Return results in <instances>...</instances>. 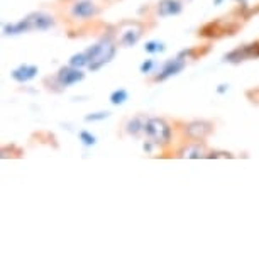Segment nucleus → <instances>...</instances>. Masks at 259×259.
<instances>
[{"mask_svg":"<svg viewBox=\"0 0 259 259\" xmlns=\"http://www.w3.org/2000/svg\"><path fill=\"white\" fill-rule=\"evenodd\" d=\"M97 12V9H95V6L92 2H89V0H83V2H78V4H75L73 6V9H71V14L75 17H78V19H89V17H92L94 14Z\"/></svg>","mask_w":259,"mask_h":259,"instance_id":"1a4fd4ad","label":"nucleus"},{"mask_svg":"<svg viewBox=\"0 0 259 259\" xmlns=\"http://www.w3.org/2000/svg\"><path fill=\"white\" fill-rule=\"evenodd\" d=\"M146 134L156 144H166L171 138V129L164 120L161 119H148L144 125Z\"/></svg>","mask_w":259,"mask_h":259,"instance_id":"7ed1b4c3","label":"nucleus"},{"mask_svg":"<svg viewBox=\"0 0 259 259\" xmlns=\"http://www.w3.org/2000/svg\"><path fill=\"white\" fill-rule=\"evenodd\" d=\"M89 55H87V51H83V53H78V55L75 56H71V60H70V65L71 66H75V68H83V66H89Z\"/></svg>","mask_w":259,"mask_h":259,"instance_id":"ddd939ff","label":"nucleus"},{"mask_svg":"<svg viewBox=\"0 0 259 259\" xmlns=\"http://www.w3.org/2000/svg\"><path fill=\"white\" fill-rule=\"evenodd\" d=\"M239 2H242V4H244V2H246V0H239Z\"/></svg>","mask_w":259,"mask_h":259,"instance_id":"4be33fe9","label":"nucleus"},{"mask_svg":"<svg viewBox=\"0 0 259 259\" xmlns=\"http://www.w3.org/2000/svg\"><path fill=\"white\" fill-rule=\"evenodd\" d=\"M87 55H89V60H90L89 68L92 71H97L114 58L115 46L110 39H104V41H100L99 45L89 48V50H87Z\"/></svg>","mask_w":259,"mask_h":259,"instance_id":"f03ea898","label":"nucleus"},{"mask_svg":"<svg viewBox=\"0 0 259 259\" xmlns=\"http://www.w3.org/2000/svg\"><path fill=\"white\" fill-rule=\"evenodd\" d=\"M110 114L109 112H97V114H90V115H87L85 117V120L87 122H92V120H102V119H107Z\"/></svg>","mask_w":259,"mask_h":259,"instance_id":"a211bd4d","label":"nucleus"},{"mask_svg":"<svg viewBox=\"0 0 259 259\" xmlns=\"http://www.w3.org/2000/svg\"><path fill=\"white\" fill-rule=\"evenodd\" d=\"M151 70H153V61L151 60L144 61L143 65H141V73H149Z\"/></svg>","mask_w":259,"mask_h":259,"instance_id":"6ab92c4d","label":"nucleus"},{"mask_svg":"<svg viewBox=\"0 0 259 259\" xmlns=\"http://www.w3.org/2000/svg\"><path fill=\"white\" fill-rule=\"evenodd\" d=\"M185 68V61L182 58H177V60H169L166 61V65L163 66V70H161V75L158 76V80H164V78H168L171 75H177Z\"/></svg>","mask_w":259,"mask_h":259,"instance_id":"9d476101","label":"nucleus"},{"mask_svg":"<svg viewBox=\"0 0 259 259\" xmlns=\"http://www.w3.org/2000/svg\"><path fill=\"white\" fill-rule=\"evenodd\" d=\"M80 141L83 144H87V146H94L97 143L95 136H92L90 133H87V131H81V133H80Z\"/></svg>","mask_w":259,"mask_h":259,"instance_id":"f3484780","label":"nucleus"},{"mask_svg":"<svg viewBox=\"0 0 259 259\" xmlns=\"http://www.w3.org/2000/svg\"><path fill=\"white\" fill-rule=\"evenodd\" d=\"M226 90H227V85H221V87H219V92H221V94H224Z\"/></svg>","mask_w":259,"mask_h":259,"instance_id":"aec40b11","label":"nucleus"},{"mask_svg":"<svg viewBox=\"0 0 259 259\" xmlns=\"http://www.w3.org/2000/svg\"><path fill=\"white\" fill-rule=\"evenodd\" d=\"M144 125H146V120L143 117H136V119L127 122V133L129 134H139L141 131H144Z\"/></svg>","mask_w":259,"mask_h":259,"instance_id":"f8f14e48","label":"nucleus"},{"mask_svg":"<svg viewBox=\"0 0 259 259\" xmlns=\"http://www.w3.org/2000/svg\"><path fill=\"white\" fill-rule=\"evenodd\" d=\"M85 75L80 71V68H75V66H66V68H61L60 73H58V80L63 87H70L73 83H78L81 81Z\"/></svg>","mask_w":259,"mask_h":259,"instance_id":"39448f33","label":"nucleus"},{"mask_svg":"<svg viewBox=\"0 0 259 259\" xmlns=\"http://www.w3.org/2000/svg\"><path fill=\"white\" fill-rule=\"evenodd\" d=\"M36 75H37V66L32 65H22L12 71V78L19 83H26L29 80H32Z\"/></svg>","mask_w":259,"mask_h":259,"instance_id":"0eeeda50","label":"nucleus"},{"mask_svg":"<svg viewBox=\"0 0 259 259\" xmlns=\"http://www.w3.org/2000/svg\"><path fill=\"white\" fill-rule=\"evenodd\" d=\"M125 100H127V92H125V90H115L114 94L110 95V102H112L114 105L124 104Z\"/></svg>","mask_w":259,"mask_h":259,"instance_id":"4468645a","label":"nucleus"},{"mask_svg":"<svg viewBox=\"0 0 259 259\" xmlns=\"http://www.w3.org/2000/svg\"><path fill=\"white\" fill-rule=\"evenodd\" d=\"M53 21L51 16H48L45 12H34L31 16H27L24 21L17 22V24H7L4 26V34H21V32H27V31H46V29L53 27Z\"/></svg>","mask_w":259,"mask_h":259,"instance_id":"f257e3e1","label":"nucleus"},{"mask_svg":"<svg viewBox=\"0 0 259 259\" xmlns=\"http://www.w3.org/2000/svg\"><path fill=\"white\" fill-rule=\"evenodd\" d=\"M144 50L148 53H161V51H164V46L158 41H149L148 45L144 46Z\"/></svg>","mask_w":259,"mask_h":259,"instance_id":"dca6fc26","label":"nucleus"},{"mask_svg":"<svg viewBox=\"0 0 259 259\" xmlns=\"http://www.w3.org/2000/svg\"><path fill=\"white\" fill-rule=\"evenodd\" d=\"M202 153H203V151H202L200 146H190V148L185 149L183 156H187V158H200V156H203Z\"/></svg>","mask_w":259,"mask_h":259,"instance_id":"2eb2a0df","label":"nucleus"},{"mask_svg":"<svg viewBox=\"0 0 259 259\" xmlns=\"http://www.w3.org/2000/svg\"><path fill=\"white\" fill-rule=\"evenodd\" d=\"M180 12H182V2L178 0H161L158 6V14L161 17L177 16Z\"/></svg>","mask_w":259,"mask_h":259,"instance_id":"6e6552de","label":"nucleus"},{"mask_svg":"<svg viewBox=\"0 0 259 259\" xmlns=\"http://www.w3.org/2000/svg\"><path fill=\"white\" fill-rule=\"evenodd\" d=\"M222 4V0H215V6H221Z\"/></svg>","mask_w":259,"mask_h":259,"instance_id":"412c9836","label":"nucleus"},{"mask_svg":"<svg viewBox=\"0 0 259 259\" xmlns=\"http://www.w3.org/2000/svg\"><path fill=\"white\" fill-rule=\"evenodd\" d=\"M212 133V125L208 122H192L187 125V134L193 139H203Z\"/></svg>","mask_w":259,"mask_h":259,"instance_id":"423d86ee","label":"nucleus"},{"mask_svg":"<svg viewBox=\"0 0 259 259\" xmlns=\"http://www.w3.org/2000/svg\"><path fill=\"white\" fill-rule=\"evenodd\" d=\"M139 37H141V27H138V26L127 27L120 34V45H124L125 48L134 46L136 42L139 41Z\"/></svg>","mask_w":259,"mask_h":259,"instance_id":"9b49d317","label":"nucleus"},{"mask_svg":"<svg viewBox=\"0 0 259 259\" xmlns=\"http://www.w3.org/2000/svg\"><path fill=\"white\" fill-rule=\"evenodd\" d=\"M251 58H259V42L237 48V50L231 51L229 55H226V61L239 63V61H244V60H251Z\"/></svg>","mask_w":259,"mask_h":259,"instance_id":"20e7f679","label":"nucleus"}]
</instances>
